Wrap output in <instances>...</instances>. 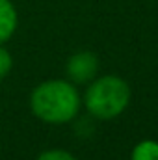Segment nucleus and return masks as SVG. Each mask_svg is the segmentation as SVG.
<instances>
[{
    "instance_id": "1",
    "label": "nucleus",
    "mask_w": 158,
    "mask_h": 160,
    "mask_svg": "<svg viewBox=\"0 0 158 160\" xmlns=\"http://www.w3.org/2000/svg\"><path fill=\"white\" fill-rule=\"evenodd\" d=\"M30 108L45 123H67L78 114L80 95L71 82L47 80L32 91Z\"/></svg>"
},
{
    "instance_id": "2",
    "label": "nucleus",
    "mask_w": 158,
    "mask_h": 160,
    "mask_svg": "<svg viewBox=\"0 0 158 160\" xmlns=\"http://www.w3.org/2000/svg\"><path fill=\"white\" fill-rule=\"evenodd\" d=\"M128 99L130 89L125 80L119 77H102L87 88L84 102L91 116L99 119H112L126 108Z\"/></svg>"
},
{
    "instance_id": "5",
    "label": "nucleus",
    "mask_w": 158,
    "mask_h": 160,
    "mask_svg": "<svg viewBox=\"0 0 158 160\" xmlns=\"http://www.w3.org/2000/svg\"><path fill=\"white\" fill-rule=\"evenodd\" d=\"M132 160H158V143L153 140L140 142L132 151Z\"/></svg>"
},
{
    "instance_id": "6",
    "label": "nucleus",
    "mask_w": 158,
    "mask_h": 160,
    "mask_svg": "<svg viewBox=\"0 0 158 160\" xmlns=\"http://www.w3.org/2000/svg\"><path fill=\"white\" fill-rule=\"evenodd\" d=\"M11 67H13V58H11V54H9L6 48L0 45V80L9 75Z\"/></svg>"
},
{
    "instance_id": "7",
    "label": "nucleus",
    "mask_w": 158,
    "mask_h": 160,
    "mask_svg": "<svg viewBox=\"0 0 158 160\" xmlns=\"http://www.w3.org/2000/svg\"><path fill=\"white\" fill-rule=\"evenodd\" d=\"M37 160H77L71 153L67 151H62V149H50V151H45L41 153Z\"/></svg>"
},
{
    "instance_id": "3",
    "label": "nucleus",
    "mask_w": 158,
    "mask_h": 160,
    "mask_svg": "<svg viewBox=\"0 0 158 160\" xmlns=\"http://www.w3.org/2000/svg\"><path fill=\"white\" fill-rule=\"evenodd\" d=\"M97 69H99V60L93 52H87V50L73 54L67 62V77L77 84L93 80Z\"/></svg>"
},
{
    "instance_id": "4",
    "label": "nucleus",
    "mask_w": 158,
    "mask_h": 160,
    "mask_svg": "<svg viewBox=\"0 0 158 160\" xmlns=\"http://www.w3.org/2000/svg\"><path fill=\"white\" fill-rule=\"evenodd\" d=\"M17 28V9L11 0H0V45L13 36Z\"/></svg>"
}]
</instances>
